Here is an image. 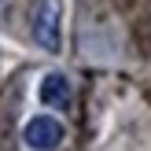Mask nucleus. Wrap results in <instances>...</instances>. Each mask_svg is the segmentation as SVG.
<instances>
[{
    "instance_id": "nucleus-1",
    "label": "nucleus",
    "mask_w": 151,
    "mask_h": 151,
    "mask_svg": "<svg viewBox=\"0 0 151 151\" xmlns=\"http://www.w3.org/2000/svg\"><path fill=\"white\" fill-rule=\"evenodd\" d=\"M22 140H26V147H33V151H55L59 144H63V125H59L55 118H48V114H37V118L26 122Z\"/></svg>"
},
{
    "instance_id": "nucleus-2",
    "label": "nucleus",
    "mask_w": 151,
    "mask_h": 151,
    "mask_svg": "<svg viewBox=\"0 0 151 151\" xmlns=\"http://www.w3.org/2000/svg\"><path fill=\"white\" fill-rule=\"evenodd\" d=\"M33 41L44 52H59V4L55 0H41L33 11Z\"/></svg>"
},
{
    "instance_id": "nucleus-3",
    "label": "nucleus",
    "mask_w": 151,
    "mask_h": 151,
    "mask_svg": "<svg viewBox=\"0 0 151 151\" xmlns=\"http://www.w3.org/2000/svg\"><path fill=\"white\" fill-rule=\"evenodd\" d=\"M37 96H41V103H44V107H52V111H66V107H70V100H74L70 81H66L63 74H48V78L41 81V88H37Z\"/></svg>"
}]
</instances>
